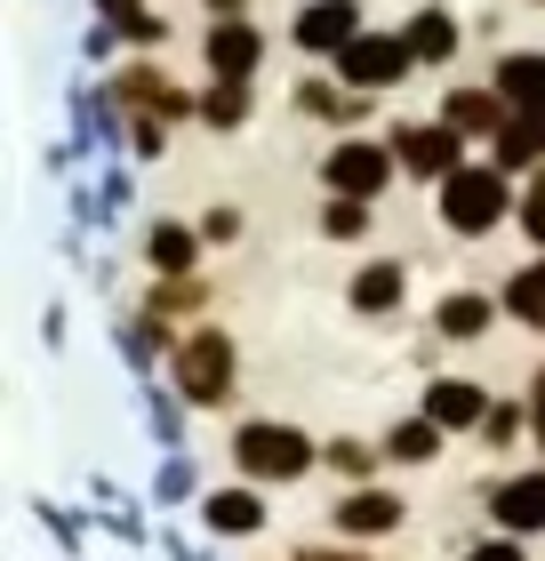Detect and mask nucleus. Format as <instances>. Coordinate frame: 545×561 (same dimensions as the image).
<instances>
[{
	"mask_svg": "<svg viewBox=\"0 0 545 561\" xmlns=\"http://www.w3.org/2000/svg\"><path fill=\"white\" fill-rule=\"evenodd\" d=\"M232 457H241L249 481H297V473H314V442H305L297 425H241V433H232Z\"/></svg>",
	"mask_w": 545,
	"mask_h": 561,
	"instance_id": "nucleus-1",
	"label": "nucleus"
},
{
	"mask_svg": "<svg viewBox=\"0 0 545 561\" xmlns=\"http://www.w3.org/2000/svg\"><path fill=\"white\" fill-rule=\"evenodd\" d=\"M177 393H185L193 410H217L232 393V337L225 329H193V337L177 345Z\"/></svg>",
	"mask_w": 545,
	"mask_h": 561,
	"instance_id": "nucleus-2",
	"label": "nucleus"
},
{
	"mask_svg": "<svg viewBox=\"0 0 545 561\" xmlns=\"http://www.w3.org/2000/svg\"><path fill=\"white\" fill-rule=\"evenodd\" d=\"M506 217V169H450L441 176V225L450 233H489Z\"/></svg>",
	"mask_w": 545,
	"mask_h": 561,
	"instance_id": "nucleus-3",
	"label": "nucleus"
},
{
	"mask_svg": "<svg viewBox=\"0 0 545 561\" xmlns=\"http://www.w3.org/2000/svg\"><path fill=\"white\" fill-rule=\"evenodd\" d=\"M409 65H418V57H409V41H385V33H361L345 57H337V72H345L353 89H394Z\"/></svg>",
	"mask_w": 545,
	"mask_h": 561,
	"instance_id": "nucleus-4",
	"label": "nucleus"
},
{
	"mask_svg": "<svg viewBox=\"0 0 545 561\" xmlns=\"http://www.w3.org/2000/svg\"><path fill=\"white\" fill-rule=\"evenodd\" d=\"M489 514H498L506 538H537V529H545V473H513V481H498Z\"/></svg>",
	"mask_w": 545,
	"mask_h": 561,
	"instance_id": "nucleus-5",
	"label": "nucleus"
},
{
	"mask_svg": "<svg viewBox=\"0 0 545 561\" xmlns=\"http://www.w3.org/2000/svg\"><path fill=\"white\" fill-rule=\"evenodd\" d=\"M385 176H394V152H385V145H337L329 152V185L353 193V201L385 193Z\"/></svg>",
	"mask_w": 545,
	"mask_h": 561,
	"instance_id": "nucleus-6",
	"label": "nucleus"
},
{
	"mask_svg": "<svg viewBox=\"0 0 545 561\" xmlns=\"http://www.w3.org/2000/svg\"><path fill=\"white\" fill-rule=\"evenodd\" d=\"M353 41H361V24H353V0H314V9L297 16V48H329V57H345Z\"/></svg>",
	"mask_w": 545,
	"mask_h": 561,
	"instance_id": "nucleus-7",
	"label": "nucleus"
},
{
	"mask_svg": "<svg viewBox=\"0 0 545 561\" xmlns=\"http://www.w3.org/2000/svg\"><path fill=\"white\" fill-rule=\"evenodd\" d=\"M201 522H209L217 538H257V529H265V497H257V481H249V490L201 497Z\"/></svg>",
	"mask_w": 545,
	"mask_h": 561,
	"instance_id": "nucleus-8",
	"label": "nucleus"
},
{
	"mask_svg": "<svg viewBox=\"0 0 545 561\" xmlns=\"http://www.w3.org/2000/svg\"><path fill=\"white\" fill-rule=\"evenodd\" d=\"M257 57H265V41H257V24L241 16H225L217 33H209V65H217V81H249Z\"/></svg>",
	"mask_w": 545,
	"mask_h": 561,
	"instance_id": "nucleus-9",
	"label": "nucleus"
},
{
	"mask_svg": "<svg viewBox=\"0 0 545 561\" xmlns=\"http://www.w3.org/2000/svg\"><path fill=\"white\" fill-rule=\"evenodd\" d=\"M337 529L345 538H385V529H401V497L394 490H353L337 505Z\"/></svg>",
	"mask_w": 545,
	"mask_h": 561,
	"instance_id": "nucleus-10",
	"label": "nucleus"
},
{
	"mask_svg": "<svg viewBox=\"0 0 545 561\" xmlns=\"http://www.w3.org/2000/svg\"><path fill=\"white\" fill-rule=\"evenodd\" d=\"M425 417L450 425V433H465V425L489 417V401H481V386H465V377H441V386H425Z\"/></svg>",
	"mask_w": 545,
	"mask_h": 561,
	"instance_id": "nucleus-11",
	"label": "nucleus"
},
{
	"mask_svg": "<svg viewBox=\"0 0 545 561\" xmlns=\"http://www.w3.org/2000/svg\"><path fill=\"white\" fill-rule=\"evenodd\" d=\"M394 145H401V161L425 169V176H450L457 169V129H450V121H433V129H401Z\"/></svg>",
	"mask_w": 545,
	"mask_h": 561,
	"instance_id": "nucleus-12",
	"label": "nucleus"
},
{
	"mask_svg": "<svg viewBox=\"0 0 545 561\" xmlns=\"http://www.w3.org/2000/svg\"><path fill=\"white\" fill-rule=\"evenodd\" d=\"M498 96L513 113H545V57H506L498 65Z\"/></svg>",
	"mask_w": 545,
	"mask_h": 561,
	"instance_id": "nucleus-13",
	"label": "nucleus"
},
{
	"mask_svg": "<svg viewBox=\"0 0 545 561\" xmlns=\"http://www.w3.org/2000/svg\"><path fill=\"white\" fill-rule=\"evenodd\" d=\"M121 96H137V105H152V113H185L193 105V96L169 89V72H152V65H128L121 72Z\"/></svg>",
	"mask_w": 545,
	"mask_h": 561,
	"instance_id": "nucleus-14",
	"label": "nucleus"
},
{
	"mask_svg": "<svg viewBox=\"0 0 545 561\" xmlns=\"http://www.w3.org/2000/svg\"><path fill=\"white\" fill-rule=\"evenodd\" d=\"M537 145H545V113H513L498 129V169H530Z\"/></svg>",
	"mask_w": 545,
	"mask_h": 561,
	"instance_id": "nucleus-15",
	"label": "nucleus"
},
{
	"mask_svg": "<svg viewBox=\"0 0 545 561\" xmlns=\"http://www.w3.org/2000/svg\"><path fill=\"white\" fill-rule=\"evenodd\" d=\"M441 433H450V425H433V417H409V425H394V433H385V457H401V466H425V457L441 449Z\"/></svg>",
	"mask_w": 545,
	"mask_h": 561,
	"instance_id": "nucleus-16",
	"label": "nucleus"
},
{
	"mask_svg": "<svg viewBox=\"0 0 545 561\" xmlns=\"http://www.w3.org/2000/svg\"><path fill=\"white\" fill-rule=\"evenodd\" d=\"M353 305H361V313H394V305H401V265H361Z\"/></svg>",
	"mask_w": 545,
	"mask_h": 561,
	"instance_id": "nucleus-17",
	"label": "nucleus"
},
{
	"mask_svg": "<svg viewBox=\"0 0 545 561\" xmlns=\"http://www.w3.org/2000/svg\"><path fill=\"white\" fill-rule=\"evenodd\" d=\"M441 121H450V129H506V121H498V96H481V89H457L450 105H441Z\"/></svg>",
	"mask_w": 545,
	"mask_h": 561,
	"instance_id": "nucleus-18",
	"label": "nucleus"
},
{
	"mask_svg": "<svg viewBox=\"0 0 545 561\" xmlns=\"http://www.w3.org/2000/svg\"><path fill=\"white\" fill-rule=\"evenodd\" d=\"M433 329H441V337H481V329H489V305H481V297H441Z\"/></svg>",
	"mask_w": 545,
	"mask_h": 561,
	"instance_id": "nucleus-19",
	"label": "nucleus"
},
{
	"mask_svg": "<svg viewBox=\"0 0 545 561\" xmlns=\"http://www.w3.org/2000/svg\"><path fill=\"white\" fill-rule=\"evenodd\" d=\"M450 48H457V24L450 16H418V24H409V57H418V65H441Z\"/></svg>",
	"mask_w": 545,
	"mask_h": 561,
	"instance_id": "nucleus-20",
	"label": "nucleus"
},
{
	"mask_svg": "<svg viewBox=\"0 0 545 561\" xmlns=\"http://www.w3.org/2000/svg\"><path fill=\"white\" fill-rule=\"evenodd\" d=\"M506 313H513V321H537V329H545V265L513 273V289H506Z\"/></svg>",
	"mask_w": 545,
	"mask_h": 561,
	"instance_id": "nucleus-21",
	"label": "nucleus"
},
{
	"mask_svg": "<svg viewBox=\"0 0 545 561\" xmlns=\"http://www.w3.org/2000/svg\"><path fill=\"white\" fill-rule=\"evenodd\" d=\"M241 113H249V81H217L209 96H201V121H217V129H232Z\"/></svg>",
	"mask_w": 545,
	"mask_h": 561,
	"instance_id": "nucleus-22",
	"label": "nucleus"
},
{
	"mask_svg": "<svg viewBox=\"0 0 545 561\" xmlns=\"http://www.w3.org/2000/svg\"><path fill=\"white\" fill-rule=\"evenodd\" d=\"M145 249H152V265H161V273H185L193 265V233H185V225H161Z\"/></svg>",
	"mask_w": 545,
	"mask_h": 561,
	"instance_id": "nucleus-23",
	"label": "nucleus"
},
{
	"mask_svg": "<svg viewBox=\"0 0 545 561\" xmlns=\"http://www.w3.org/2000/svg\"><path fill=\"white\" fill-rule=\"evenodd\" d=\"M321 233H329V241H353V233H370V209H361L353 193H337V209L321 217Z\"/></svg>",
	"mask_w": 545,
	"mask_h": 561,
	"instance_id": "nucleus-24",
	"label": "nucleus"
},
{
	"mask_svg": "<svg viewBox=\"0 0 545 561\" xmlns=\"http://www.w3.org/2000/svg\"><path fill=\"white\" fill-rule=\"evenodd\" d=\"M105 9H113V24H121V33H137V41H161V16H145L137 0H105Z\"/></svg>",
	"mask_w": 545,
	"mask_h": 561,
	"instance_id": "nucleus-25",
	"label": "nucleus"
},
{
	"mask_svg": "<svg viewBox=\"0 0 545 561\" xmlns=\"http://www.w3.org/2000/svg\"><path fill=\"white\" fill-rule=\"evenodd\" d=\"M321 457H329V466H337V473H353V481H361V473H370V449H361V442H329Z\"/></svg>",
	"mask_w": 545,
	"mask_h": 561,
	"instance_id": "nucleus-26",
	"label": "nucleus"
},
{
	"mask_svg": "<svg viewBox=\"0 0 545 561\" xmlns=\"http://www.w3.org/2000/svg\"><path fill=\"white\" fill-rule=\"evenodd\" d=\"M465 561H530V553H522V538H489V546H474Z\"/></svg>",
	"mask_w": 545,
	"mask_h": 561,
	"instance_id": "nucleus-27",
	"label": "nucleus"
},
{
	"mask_svg": "<svg viewBox=\"0 0 545 561\" xmlns=\"http://www.w3.org/2000/svg\"><path fill=\"white\" fill-rule=\"evenodd\" d=\"M481 433H489V442H513V433H522V410H489Z\"/></svg>",
	"mask_w": 545,
	"mask_h": 561,
	"instance_id": "nucleus-28",
	"label": "nucleus"
},
{
	"mask_svg": "<svg viewBox=\"0 0 545 561\" xmlns=\"http://www.w3.org/2000/svg\"><path fill=\"white\" fill-rule=\"evenodd\" d=\"M185 490H193V473H185V466H161V497L177 505V497H185Z\"/></svg>",
	"mask_w": 545,
	"mask_h": 561,
	"instance_id": "nucleus-29",
	"label": "nucleus"
},
{
	"mask_svg": "<svg viewBox=\"0 0 545 561\" xmlns=\"http://www.w3.org/2000/svg\"><path fill=\"white\" fill-rule=\"evenodd\" d=\"M522 225H530V233H537V241H545V185H537V193H530V201H522Z\"/></svg>",
	"mask_w": 545,
	"mask_h": 561,
	"instance_id": "nucleus-30",
	"label": "nucleus"
},
{
	"mask_svg": "<svg viewBox=\"0 0 545 561\" xmlns=\"http://www.w3.org/2000/svg\"><path fill=\"white\" fill-rule=\"evenodd\" d=\"M537 442H545V369H537Z\"/></svg>",
	"mask_w": 545,
	"mask_h": 561,
	"instance_id": "nucleus-31",
	"label": "nucleus"
},
{
	"mask_svg": "<svg viewBox=\"0 0 545 561\" xmlns=\"http://www.w3.org/2000/svg\"><path fill=\"white\" fill-rule=\"evenodd\" d=\"M305 561H361V553H321V546H314V553H305Z\"/></svg>",
	"mask_w": 545,
	"mask_h": 561,
	"instance_id": "nucleus-32",
	"label": "nucleus"
}]
</instances>
